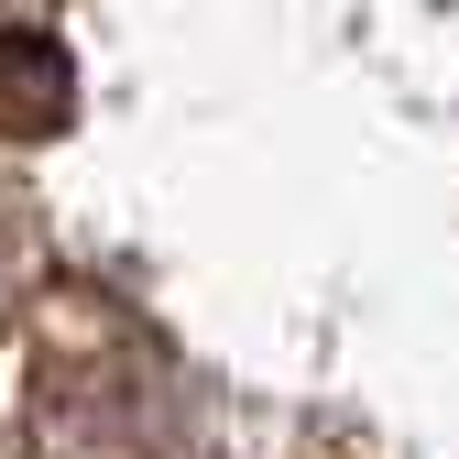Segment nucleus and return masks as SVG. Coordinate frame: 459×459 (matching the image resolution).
<instances>
[{"label":"nucleus","mask_w":459,"mask_h":459,"mask_svg":"<svg viewBox=\"0 0 459 459\" xmlns=\"http://www.w3.org/2000/svg\"><path fill=\"white\" fill-rule=\"evenodd\" d=\"M33 448L44 459H197V394L143 328H88L33 372Z\"/></svg>","instance_id":"1"},{"label":"nucleus","mask_w":459,"mask_h":459,"mask_svg":"<svg viewBox=\"0 0 459 459\" xmlns=\"http://www.w3.org/2000/svg\"><path fill=\"white\" fill-rule=\"evenodd\" d=\"M0 109H12L22 132H55V121H66V44H55L44 22L0 33Z\"/></svg>","instance_id":"2"},{"label":"nucleus","mask_w":459,"mask_h":459,"mask_svg":"<svg viewBox=\"0 0 459 459\" xmlns=\"http://www.w3.org/2000/svg\"><path fill=\"white\" fill-rule=\"evenodd\" d=\"M22 273H33V219H22L12 197H0V307L22 296Z\"/></svg>","instance_id":"3"}]
</instances>
